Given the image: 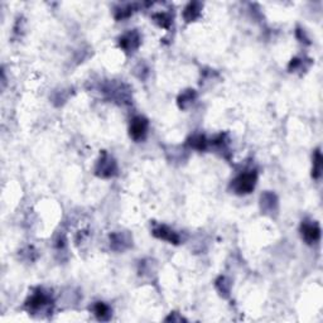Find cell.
<instances>
[{"mask_svg":"<svg viewBox=\"0 0 323 323\" xmlns=\"http://www.w3.org/2000/svg\"><path fill=\"white\" fill-rule=\"evenodd\" d=\"M52 298L48 293L43 291V289H37L29 298L25 302V307H27L28 312L34 315V313H43L46 311L51 310L52 306Z\"/></svg>","mask_w":323,"mask_h":323,"instance_id":"1","label":"cell"},{"mask_svg":"<svg viewBox=\"0 0 323 323\" xmlns=\"http://www.w3.org/2000/svg\"><path fill=\"white\" fill-rule=\"evenodd\" d=\"M258 182V173L255 170H248L237 175L231 182V189L237 194H249L254 191Z\"/></svg>","mask_w":323,"mask_h":323,"instance_id":"2","label":"cell"},{"mask_svg":"<svg viewBox=\"0 0 323 323\" xmlns=\"http://www.w3.org/2000/svg\"><path fill=\"white\" fill-rule=\"evenodd\" d=\"M116 173H118V164L115 159L109 156L106 152H103L95 165V174L101 178H110L114 177Z\"/></svg>","mask_w":323,"mask_h":323,"instance_id":"3","label":"cell"},{"mask_svg":"<svg viewBox=\"0 0 323 323\" xmlns=\"http://www.w3.org/2000/svg\"><path fill=\"white\" fill-rule=\"evenodd\" d=\"M140 43H142V38L137 30H130L119 38V47L127 53H133L137 51Z\"/></svg>","mask_w":323,"mask_h":323,"instance_id":"4","label":"cell"},{"mask_svg":"<svg viewBox=\"0 0 323 323\" xmlns=\"http://www.w3.org/2000/svg\"><path fill=\"white\" fill-rule=\"evenodd\" d=\"M148 120L143 116H135L130 123L129 127V135L135 142H140L146 138L147 132H148Z\"/></svg>","mask_w":323,"mask_h":323,"instance_id":"5","label":"cell"},{"mask_svg":"<svg viewBox=\"0 0 323 323\" xmlns=\"http://www.w3.org/2000/svg\"><path fill=\"white\" fill-rule=\"evenodd\" d=\"M301 234L302 237L305 239L307 244H315L321 239V229L318 224L311 222V221H305L301 225Z\"/></svg>","mask_w":323,"mask_h":323,"instance_id":"6","label":"cell"},{"mask_svg":"<svg viewBox=\"0 0 323 323\" xmlns=\"http://www.w3.org/2000/svg\"><path fill=\"white\" fill-rule=\"evenodd\" d=\"M152 234L157 239L164 240V241H168L169 244H174V245H178L180 242L179 235L174 230L165 226V225H158V226H156L153 229V231H152Z\"/></svg>","mask_w":323,"mask_h":323,"instance_id":"7","label":"cell"},{"mask_svg":"<svg viewBox=\"0 0 323 323\" xmlns=\"http://www.w3.org/2000/svg\"><path fill=\"white\" fill-rule=\"evenodd\" d=\"M110 245L116 251L127 250L132 245V236L128 232H114L110 235Z\"/></svg>","mask_w":323,"mask_h":323,"instance_id":"8","label":"cell"},{"mask_svg":"<svg viewBox=\"0 0 323 323\" xmlns=\"http://www.w3.org/2000/svg\"><path fill=\"white\" fill-rule=\"evenodd\" d=\"M260 207L264 213H273L278 211V198L272 192H265L260 197Z\"/></svg>","mask_w":323,"mask_h":323,"instance_id":"9","label":"cell"},{"mask_svg":"<svg viewBox=\"0 0 323 323\" xmlns=\"http://www.w3.org/2000/svg\"><path fill=\"white\" fill-rule=\"evenodd\" d=\"M201 10H202V4L201 3H197V1L189 3L183 10L184 20H186L187 23L194 22L196 19H198L199 16H201Z\"/></svg>","mask_w":323,"mask_h":323,"instance_id":"10","label":"cell"},{"mask_svg":"<svg viewBox=\"0 0 323 323\" xmlns=\"http://www.w3.org/2000/svg\"><path fill=\"white\" fill-rule=\"evenodd\" d=\"M92 312L99 321H109L111 318V308L104 302H96L92 306Z\"/></svg>","mask_w":323,"mask_h":323,"instance_id":"11","label":"cell"},{"mask_svg":"<svg viewBox=\"0 0 323 323\" xmlns=\"http://www.w3.org/2000/svg\"><path fill=\"white\" fill-rule=\"evenodd\" d=\"M197 97V94L194 90H186V91H183L182 94L179 95V97H178L177 103H178V106H179V109H182V110H186L187 108H189V106L193 104V101L196 100Z\"/></svg>","mask_w":323,"mask_h":323,"instance_id":"12","label":"cell"},{"mask_svg":"<svg viewBox=\"0 0 323 323\" xmlns=\"http://www.w3.org/2000/svg\"><path fill=\"white\" fill-rule=\"evenodd\" d=\"M188 146L196 151H205L208 147V140L206 139L205 135H193L188 139Z\"/></svg>","mask_w":323,"mask_h":323,"instance_id":"13","label":"cell"},{"mask_svg":"<svg viewBox=\"0 0 323 323\" xmlns=\"http://www.w3.org/2000/svg\"><path fill=\"white\" fill-rule=\"evenodd\" d=\"M322 174V154L320 149L315 152L313 156V168H312V177L315 179H320Z\"/></svg>","mask_w":323,"mask_h":323,"instance_id":"14","label":"cell"},{"mask_svg":"<svg viewBox=\"0 0 323 323\" xmlns=\"http://www.w3.org/2000/svg\"><path fill=\"white\" fill-rule=\"evenodd\" d=\"M216 286V289L218 291V293L221 294L222 297H229L230 294V289H231V283H230V280L227 279V278L225 277H220L217 280H216L215 283Z\"/></svg>","mask_w":323,"mask_h":323,"instance_id":"15","label":"cell"},{"mask_svg":"<svg viewBox=\"0 0 323 323\" xmlns=\"http://www.w3.org/2000/svg\"><path fill=\"white\" fill-rule=\"evenodd\" d=\"M153 20L159 25V27L164 28V29H169L170 24H172V16L167 13L154 14Z\"/></svg>","mask_w":323,"mask_h":323,"instance_id":"16","label":"cell"},{"mask_svg":"<svg viewBox=\"0 0 323 323\" xmlns=\"http://www.w3.org/2000/svg\"><path fill=\"white\" fill-rule=\"evenodd\" d=\"M133 5H127V6H121L118 10H115V19L116 20H123V19L129 18L133 14Z\"/></svg>","mask_w":323,"mask_h":323,"instance_id":"17","label":"cell"},{"mask_svg":"<svg viewBox=\"0 0 323 323\" xmlns=\"http://www.w3.org/2000/svg\"><path fill=\"white\" fill-rule=\"evenodd\" d=\"M177 315H178V313H170L169 317L165 318V321H167V322H168V321H172V322H182V321H186L183 317H180V316L178 317Z\"/></svg>","mask_w":323,"mask_h":323,"instance_id":"18","label":"cell"}]
</instances>
